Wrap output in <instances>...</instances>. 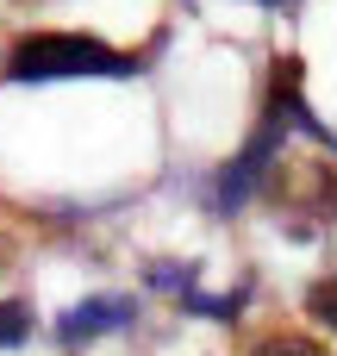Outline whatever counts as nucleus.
Returning <instances> with one entry per match:
<instances>
[{
	"label": "nucleus",
	"mask_w": 337,
	"mask_h": 356,
	"mask_svg": "<svg viewBox=\"0 0 337 356\" xmlns=\"http://www.w3.org/2000/svg\"><path fill=\"white\" fill-rule=\"evenodd\" d=\"M288 131H306V138H319V144H331V131L313 119V106H306V69L294 63V56H281L275 69H269V94H263V119H256V131H250V144L219 169V181H213V207L219 213H238L250 194H263L269 188V163L281 156V144H288Z\"/></svg>",
	"instance_id": "obj_1"
},
{
	"label": "nucleus",
	"mask_w": 337,
	"mask_h": 356,
	"mask_svg": "<svg viewBox=\"0 0 337 356\" xmlns=\"http://www.w3.org/2000/svg\"><path fill=\"white\" fill-rule=\"evenodd\" d=\"M0 75L13 88H44V81H81V75H138V56L113 50L106 38L94 31H25Z\"/></svg>",
	"instance_id": "obj_2"
},
{
	"label": "nucleus",
	"mask_w": 337,
	"mask_h": 356,
	"mask_svg": "<svg viewBox=\"0 0 337 356\" xmlns=\"http://www.w3.org/2000/svg\"><path fill=\"white\" fill-rule=\"evenodd\" d=\"M131 319H138L131 300H113V294L100 300V294H94V300H81V307H69V313L56 319V338H63V344H88V338H100V332H125Z\"/></svg>",
	"instance_id": "obj_3"
},
{
	"label": "nucleus",
	"mask_w": 337,
	"mask_h": 356,
	"mask_svg": "<svg viewBox=\"0 0 337 356\" xmlns=\"http://www.w3.org/2000/svg\"><path fill=\"white\" fill-rule=\"evenodd\" d=\"M31 338V307L25 300H0V350H19Z\"/></svg>",
	"instance_id": "obj_4"
},
{
	"label": "nucleus",
	"mask_w": 337,
	"mask_h": 356,
	"mask_svg": "<svg viewBox=\"0 0 337 356\" xmlns=\"http://www.w3.org/2000/svg\"><path fill=\"white\" fill-rule=\"evenodd\" d=\"M306 313H313L325 332H337V275H331V282H313V288H306Z\"/></svg>",
	"instance_id": "obj_5"
},
{
	"label": "nucleus",
	"mask_w": 337,
	"mask_h": 356,
	"mask_svg": "<svg viewBox=\"0 0 337 356\" xmlns=\"http://www.w3.org/2000/svg\"><path fill=\"white\" fill-rule=\"evenodd\" d=\"M250 356H331V350H319L313 338H294V332H275V338H263Z\"/></svg>",
	"instance_id": "obj_6"
},
{
	"label": "nucleus",
	"mask_w": 337,
	"mask_h": 356,
	"mask_svg": "<svg viewBox=\"0 0 337 356\" xmlns=\"http://www.w3.org/2000/svg\"><path fill=\"white\" fill-rule=\"evenodd\" d=\"M269 6H281V0H269Z\"/></svg>",
	"instance_id": "obj_7"
}]
</instances>
